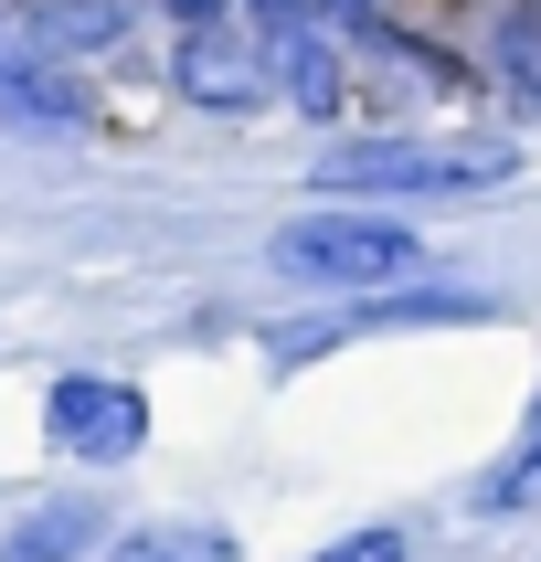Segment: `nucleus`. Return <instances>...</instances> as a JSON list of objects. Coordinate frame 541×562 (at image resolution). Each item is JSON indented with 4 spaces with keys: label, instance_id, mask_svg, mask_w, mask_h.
<instances>
[{
    "label": "nucleus",
    "instance_id": "obj_9",
    "mask_svg": "<svg viewBox=\"0 0 541 562\" xmlns=\"http://www.w3.org/2000/svg\"><path fill=\"white\" fill-rule=\"evenodd\" d=\"M106 562H234V541L213 520H149V531H127Z\"/></svg>",
    "mask_w": 541,
    "mask_h": 562
},
{
    "label": "nucleus",
    "instance_id": "obj_2",
    "mask_svg": "<svg viewBox=\"0 0 541 562\" xmlns=\"http://www.w3.org/2000/svg\"><path fill=\"white\" fill-rule=\"evenodd\" d=\"M170 86H181L191 106H255V95H277L286 86V32H266V0L202 11L181 64H170Z\"/></svg>",
    "mask_w": 541,
    "mask_h": 562
},
{
    "label": "nucleus",
    "instance_id": "obj_6",
    "mask_svg": "<svg viewBox=\"0 0 541 562\" xmlns=\"http://www.w3.org/2000/svg\"><path fill=\"white\" fill-rule=\"evenodd\" d=\"M95 531H106V509H95V499H64V509H32L22 531L0 541V562H75V552H86Z\"/></svg>",
    "mask_w": 541,
    "mask_h": 562
},
{
    "label": "nucleus",
    "instance_id": "obj_8",
    "mask_svg": "<svg viewBox=\"0 0 541 562\" xmlns=\"http://www.w3.org/2000/svg\"><path fill=\"white\" fill-rule=\"evenodd\" d=\"M117 22H127V0H43V11H32V32H43L54 54H106Z\"/></svg>",
    "mask_w": 541,
    "mask_h": 562
},
{
    "label": "nucleus",
    "instance_id": "obj_7",
    "mask_svg": "<svg viewBox=\"0 0 541 562\" xmlns=\"http://www.w3.org/2000/svg\"><path fill=\"white\" fill-rule=\"evenodd\" d=\"M286 95H297L308 117H340V95H350L340 43H318V32H286Z\"/></svg>",
    "mask_w": 541,
    "mask_h": 562
},
{
    "label": "nucleus",
    "instance_id": "obj_4",
    "mask_svg": "<svg viewBox=\"0 0 541 562\" xmlns=\"http://www.w3.org/2000/svg\"><path fill=\"white\" fill-rule=\"evenodd\" d=\"M43 436L64 457H86V468H117L149 446V404H138V382H106V372H64L54 404H43Z\"/></svg>",
    "mask_w": 541,
    "mask_h": 562
},
{
    "label": "nucleus",
    "instance_id": "obj_5",
    "mask_svg": "<svg viewBox=\"0 0 541 562\" xmlns=\"http://www.w3.org/2000/svg\"><path fill=\"white\" fill-rule=\"evenodd\" d=\"M0 106L11 117H43V127H64V117H86V86L64 75L43 43H22V32H0Z\"/></svg>",
    "mask_w": 541,
    "mask_h": 562
},
{
    "label": "nucleus",
    "instance_id": "obj_10",
    "mask_svg": "<svg viewBox=\"0 0 541 562\" xmlns=\"http://www.w3.org/2000/svg\"><path fill=\"white\" fill-rule=\"evenodd\" d=\"M477 509H488V520H509V509H541V446H520V457H509V468L477 488Z\"/></svg>",
    "mask_w": 541,
    "mask_h": 562
},
{
    "label": "nucleus",
    "instance_id": "obj_12",
    "mask_svg": "<svg viewBox=\"0 0 541 562\" xmlns=\"http://www.w3.org/2000/svg\"><path fill=\"white\" fill-rule=\"evenodd\" d=\"M531 446H541V404H531Z\"/></svg>",
    "mask_w": 541,
    "mask_h": 562
},
{
    "label": "nucleus",
    "instance_id": "obj_1",
    "mask_svg": "<svg viewBox=\"0 0 541 562\" xmlns=\"http://www.w3.org/2000/svg\"><path fill=\"white\" fill-rule=\"evenodd\" d=\"M266 266L297 277V286H340V297H361V286H404L414 266H425V245H414L404 223H382V213H297V223H277Z\"/></svg>",
    "mask_w": 541,
    "mask_h": 562
},
{
    "label": "nucleus",
    "instance_id": "obj_11",
    "mask_svg": "<svg viewBox=\"0 0 541 562\" xmlns=\"http://www.w3.org/2000/svg\"><path fill=\"white\" fill-rule=\"evenodd\" d=\"M308 562H404V531H350V541H329Z\"/></svg>",
    "mask_w": 541,
    "mask_h": 562
},
{
    "label": "nucleus",
    "instance_id": "obj_3",
    "mask_svg": "<svg viewBox=\"0 0 541 562\" xmlns=\"http://www.w3.org/2000/svg\"><path fill=\"white\" fill-rule=\"evenodd\" d=\"M520 170V149H425V138H350L318 149V191H488Z\"/></svg>",
    "mask_w": 541,
    "mask_h": 562
}]
</instances>
